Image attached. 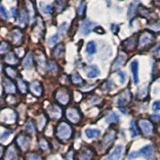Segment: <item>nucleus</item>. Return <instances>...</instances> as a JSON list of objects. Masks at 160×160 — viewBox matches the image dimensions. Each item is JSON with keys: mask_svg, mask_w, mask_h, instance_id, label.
Listing matches in <instances>:
<instances>
[{"mask_svg": "<svg viewBox=\"0 0 160 160\" xmlns=\"http://www.w3.org/2000/svg\"><path fill=\"white\" fill-rule=\"evenodd\" d=\"M138 152H139V155H143L144 157L149 158L150 155H152L153 153V147H152V145H147V146H144L143 148L140 149V151Z\"/></svg>", "mask_w": 160, "mask_h": 160, "instance_id": "f3484780", "label": "nucleus"}, {"mask_svg": "<svg viewBox=\"0 0 160 160\" xmlns=\"http://www.w3.org/2000/svg\"><path fill=\"white\" fill-rule=\"evenodd\" d=\"M6 62L9 64H17V58L15 57L13 53H9L8 56L6 57Z\"/></svg>", "mask_w": 160, "mask_h": 160, "instance_id": "c9c22d12", "label": "nucleus"}, {"mask_svg": "<svg viewBox=\"0 0 160 160\" xmlns=\"http://www.w3.org/2000/svg\"><path fill=\"white\" fill-rule=\"evenodd\" d=\"M66 116L72 123H78L81 118L80 113L76 108H69L66 111Z\"/></svg>", "mask_w": 160, "mask_h": 160, "instance_id": "423d86ee", "label": "nucleus"}, {"mask_svg": "<svg viewBox=\"0 0 160 160\" xmlns=\"http://www.w3.org/2000/svg\"><path fill=\"white\" fill-rule=\"evenodd\" d=\"M64 160H73V151H69L66 156H65Z\"/></svg>", "mask_w": 160, "mask_h": 160, "instance_id": "864d4df0", "label": "nucleus"}, {"mask_svg": "<svg viewBox=\"0 0 160 160\" xmlns=\"http://www.w3.org/2000/svg\"><path fill=\"white\" fill-rule=\"evenodd\" d=\"M118 75H119V77H120V83L123 84L125 82V80H126V75H125V73L123 71H119Z\"/></svg>", "mask_w": 160, "mask_h": 160, "instance_id": "3c124183", "label": "nucleus"}, {"mask_svg": "<svg viewBox=\"0 0 160 160\" xmlns=\"http://www.w3.org/2000/svg\"><path fill=\"white\" fill-rule=\"evenodd\" d=\"M85 8H86V3H85V0H82L80 2L78 9H77V14L79 17H83L84 14H85Z\"/></svg>", "mask_w": 160, "mask_h": 160, "instance_id": "c756f323", "label": "nucleus"}, {"mask_svg": "<svg viewBox=\"0 0 160 160\" xmlns=\"http://www.w3.org/2000/svg\"><path fill=\"white\" fill-rule=\"evenodd\" d=\"M11 133H12L11 130H5V131H4V132L2 133V135H1V138H0V139H1V141H4V140L6 139Z\"/></svg>", "mask_w": 160, "mask_h": 160, "instance_id": "8fccbe9b", "label": "nucleus"}, {"mask_svg": "<svg viewBox=\"0 0 160 160\" xmlns=\"http://www.w3.org/2000/svg\"><path fill=\"white\" fill-rule=\"evenodd\" d=\"M92 157V154L90 151H83L80 155V159L81 160H90Z\"/></svg>", "mask_w": 160, "mask_h": 160, "instance_id": "58836bf2", "label": "nucleus"}, {"mask_svg": "<svg viewBox=\"0 0 160 160\" xmlns=\"http://www.w3.org/2000/svg\"><path fill=\"white\" fill-rule=\"evenodd\" d=\"M111 28H113V29H111V30H113V32L114 33H117V30H118V26H117V25H112V26H111Z\"/></svg>", "mask_w": 160, "mask_h": 160, "instance_id": "13d9d810", "label": "nucleus"}, {"mask_svg": "<svg viewBox=\"0 0 160 160\" xmlns=\"http://www.w3.org/2000/svg\"><path fill=\"white\" fill-rule=\"evenodd\" d=\"M32 64H33V55L32 53H28L26 55V57L24 58L22 65L24 68H30L32 66Z\"/></svg>", "mask_w": 160, "mask_h": 160, "instance_id": "aec40b11", "label": "nucleus"}, {"mask_svg": "<svg viewBox=\"0 0 160 160\" xmlns=\"http://www.w3.org/2000/svg\"><path fill=\"white\" fill-rule=\"evenodd\" d=\"M147 95V86H145V87H142L141 89L139 90V92H138V97L139 98H144L145 96Z\"/></svg>", "mask_w": 160, "mask_h": 160, "instance_id": "c03bdc74", "label": "nucleus"}, {"mask_svg": "<svg viewBox=\"0 0 160 160\" xmlns=\"http://www.w3.org/2000/svg\"><path fill=\"white\" fill-rule=\"evenodd\" d=\"M115 139V132L114 131H109L106 133V135L103 138V144L105 145H110Z\"/></svg>", "mask_w": 160, "mask_h": 160, "instance_id": "6ab92c4d", "label": "nucleus"}, {"mask_svg": "<svg viewBox=\"0 0 160 160\" xmlns=\"http://www.w3.org/2000/svg\"><path fill=\"white\" fill-rule=\"evenodd\" d=\"M151 119L154 120V121H159V120H160V116H159V115H152Z\"/></svg>", "mask_w": 160, "mask_h": 160, "instance_id": "6e6d98bb", "label": "nucleus"}, {"mask_svg": "<svg viewBox=\"0 0 160 160\" xmlns=\"http://www.w3.org/2000/svg\"><path fill=\"white\" fill-rule=\"evenodd\" d=\"M102 28L101 27H97V28H95L94 29V31L95 32H97V33H104L105 31H104V30H101Z\"/></svg>", "mask_w": 160, "mask_h": 160, "instance_id": "4d7b16f0", "label": "nucleus"}, {"mask_svg": "<svg viewBox=\"0 0 160 160\" xmlns=\"http://www.w3.org/2000/svg\"><path fill=\"white\" fill-rule=\"evenodd\" d=\"M154 40V35L149 31H143L139 36V46L144 47Z\"/></svg>", "mask_w": 160, "mask_h": 160, "instance_id": "f03ea898", "label": "nucleus"}, {"mask_svg": "<svg viewBox=\"0 0 160 160\" xmlns=\"http://www.w3.org/2000/svg\"><path fill=\"white\" fill-rule=\"evenodd\" d=\"M39 147L42 150H46L48 148V143L45 139H40L39 140Z\"/></svg>", "mask_w": 160, "mask_h": 160, "instance_id": "a18cd8bd", "label": "nucleus"}, {"mask_svg": "<svg viewBox=\"0 0 160 160\" xmlns=\"http://www.w3.org/2000/svg\"><path fill=\"white\" fill-rule=\"evenodd\" d=\"M122 151H123L122 145H117L113 150V152L110 153L108 156H106L105 160H120V158L122 156Z\"/></svg>", "mask_w": 160, "mask_h": 160, "instance_id": "6e6552de", "label": "nucleus"}, {"mask_svg": "<svg viewBox=\"0 0 160 160\" xmlns=\"http://www.w3.org/2000/svg\"><path fill=\"white\" fill-rule=\"evenodd\" d=\"M126 54L124 53H119L117 55L116 59L114 60V62L112 63L111 65V70L112 71H116V70H118L120 67H122L123 65L125 64V61H126Z\"/></svg>", "mask_w": 160, "mask_h": 160, "instance_id": "7ed1b4c3", "label": "nucleus"}, {"mask_svg": "<svg viewBox=\"0 0 160 160\" xmlns=\"http://www.w3.org/2000/svg\"><path fill=\"white\" fill-rule=\"evenodd\" d=\"M56 99L57 101L60 103V104H63V105H66L69 101V95L67 93V91H65L64 89H60L57 91L56 93Z\"/></svg>", "mask_w": 160, "mask_h": 160, "instance_id": "9d476101", "label": "nucleus"}, {"mask_svg": "<svg viewBox=\"0 0 160 160\" xmlns=\"http://www.w3.org/2000/svg\"><path fill=\"white\" fill-rule=\"evenodd\" d=\"M136 45H137V38L135 36L129 37L128 39L124 40L122 42V47L126 51H133V50L136 49Z\"/></svg>", "mask_w": 160, "mask_h": 160, "instance_id": "20e7f679", "label": "nucleus"}, {"mask_svg": "<svg viewBox=\"0 0 160 160\" xmlns=\"http://www.w3.org/2000/svg\"><path fill=\"white\" fill-rule=\"evenodd\" d=\"M118 120H119V117L115 112H110L106 117L107 123H115V122H118Z\"/></svg>", "mask_w": 160, "mask_h": 160, "instance_id": "c85d7f7f", "label": "nucleus"}, {"mask_svg": "<svg viewBox=\"0 0 160 160\" xmlns=\"http://www.w3.org/2000/svg\"><path fill=\"white\" fill-rule=\"evenodd\" d=\"M3 88L4 91L7 94H14L16 92V86H15V84L8 78L3 79Z\"/></svg>", "mask_w": 160, "mask_h": 160, "instance_id": "1a4fd4ad", "label": "nucleus"}, {"mask_svg": "<svg viewBox=\"0 0 160 160\" xmlns=\"http://www.w3.org/2000/svg\"><path fill=\"white\" fill-rule=\"evenodd\" d=\"M131 71L133 74V80H134V83L137 84L139 82V76H138V61L137 60H134V61L131 62Z\"/></svg>", "mask_w": 160, "mask_h": 160, "instance_id": "2eb2a0df", "label": "nucleus"}, {"mask_svg": "<svg viewBox=\"0 0 160 160\" xmlns=\"http://www.w3.org/2000/svg\"><path fill=\"white\" fill-rule=\"evenodd\" d=\"M27 160H41V157L38 156V155L35 153H28Z\"/></svg>", "mask_w": 160, "mask_h": 160, "instance_id": "49530a36", "label": "nucleus"}, {"mask_svg": "<svg viewBox=\"0 0 160 160\" xmlns=\"http://www.w3.org/2000/svg\"><path fill=\"white\" fill-rule=\"evenodd\" d=\"M16 142L19 145V147L23 149V150H26L29 147V143H30V138L25 136L23 134H20L19 136L16 139Z\"/></svg>", "mask_w": 160, "mask_h": 160, "instance_id": "9b49d317", "label": "nucleus"}, {"mask_svg": "<svg viewBox=\"0 0 160 160\" xmlns=\"http://www.w3.org/2000/svg\"><path fill=\"white\" fill-rule=\"evenodd\" d=\"M66 31H67V23L66 22H63L61 25H60L59 30H58V33H59V35H63Z\"/></svg>", "mask_w": 160, "mask_h": 160, "instance_id": "79ce46f5", "label": "nucleus"}, {"mask_svg": "<svg viewBox=\"0 0 160 160\" xmlns=\"http://www.w3.org/2000/svg\"><path fill=\"white\" fill-rule=\"evenodd\" d=\"M16 156V152H15V150H14V147L11 146L8 150H7V153H6V158L8 160H13L14 157Z\"/></svg>", "mask_w": 160, "mask_h": 160, "instance_id": "f704fd0d", "label": "nucleus"}, {"mask_svg": "<svg viewBox=\"0 0 160 160\" xmlns=\"http://www.w3.org/2000/svg\"><path fill=\"white\" fill-rule=\"evenodd\" d=\"M149 27L154 31H160V21H153L152 23H149Z\"/></svg>", "mask_w": 160, "mask_h": 160, "instance_id": "ea45409f", "label": "nucleus"}, {"mask_svg": "<svg viewBox=\"0 0 160 160\" xmlns=\"http://www.w3.org/2000/svg\"><path fill=\"white\" fill-rule=\"evenodd\" d=\"M19 21L22 25H26L27 21H28V13L27 10H22L21 13H20V17H19Z\"/></svg>", "mask_w": 160, "mask_h": 160, "instance_id": "7c9ffc66", "label": "nucleus"}, {"mask_svg": "<svg viewBox=\"0 0 160 160\" xmlns=\"http://www.w3.org/2000/svg\"><path fill=\"white\" fill-rule=\"evenodd\" d=\"M0 12H1V15H2V17L5 18V19H7L9 17V15H8V12L6 11V9H5L4 7V5L2 4L1 6H0Z\"/></svg>", "mask_w": 160, "mask_h": 160, "instance_id": "de8ad7c7", "label": "nucleus"}, {"mask_svg": "<svg viewBox=\"0 0 160 160\" xmlns=\"http://www.w3.org/2000/svg\"><path fill=\"white\" fill-rule=\"evenodd\" d=\"M152 3H153L154 6L160 8V0H152Z\"/></svg>", "mask_w": 160, "mask_h": 160, "instance_id": "5fc2aeb1", "label": "nucleus"}, {"mask_svg": "<svg viewBox=\"0 0 160 160\" xmlns=\"http://www.w3.org/2000/svg\"><path fill=\"white\" fill-rule=\"evenodd\" d=\"M43 12L46 13V14H50L52 12V6L51 5H45V7L43 8Z\"/></svg>", "mask_w": 160, "mask_h": 160, "instance_id": "603ef678", "label": "nucleus"}, {"mask_svg": "<svg viewBox=\"0 0 160 160\" xmlns=\"http://www.w3.org/2000/svg\"><path fill=\"white\" fill-rule=\"evenodd\" d=\"M131 128H130V131H131V135H132V137H135V136H138V134H139V132H138V130H137V128H136V126H135V122L133 121H131Z\"/></svg>", "mask_w": 160, "mask_h": 160, "instance_id": "4c0bfd02", "label": "nucleus"}, {"mask_svg": "<svg viewBox=\"0 0 160 160\" xmlns=\"http://www.w3.org/2000/svg\"><path fill=\"white\" fill-rule=\"evenodd\" d=\"M138 13L141 15V16L145 17V18H149L152 16V11L150 9L146 8V7H143L142 5H139L138 6Z\"/></svg>", "mask_w": 160, "mask_h": 160, "instance_id": "a211bd4d", "label": "nucleus"}, {"mask_svg": "<svg viewBox=\"0 0 160 160\" xmlns=\"http://www.w3.org/2000/svg\"><path fill=\"white\" fill-rule=\"evenodd\" d=\"M100 134V131L98 129H91V128H87L85 130V135L87 136V138L92 139L95 137H98Z\"/></svg>", "mask_w": 160, "mask_h": 160, "instance_id": "412c9836", "label": "nucleus"}, {"mask_svg": "<svg viewBox=\"0 0 160 160\" xmlns=\"http://www.w3.org/2000/svg\"><path fill=\"white\" fill-rule=\"evenodd\" d=\"M71 133H72V129L69 126L67 123L62 122L58 125L57 127V137L60 140H68L70 137H71Z\"/></svg>", "mask_w": 160, "mask_h": 160, "instance_id": "f257e3e1", "label": "nucleus"}, {"mask_svg": "<svg viewBox=\"0 0 160 160\" xmlns=\"http://www.w3.org/2000/svg\"><path fill=\"white\" fill-rule=\"evenodd\" d=\"M152 109L154 111H160V100H156L152 104Z\"/></svg>", "mask_w": 160, "mask_h": 160, "instance_id": "09e8293b", "label": "nucleus"}, {"mask_svg": "<svg viewBox=\"0 0 160 160\" xmlns=\"http://www.w3.org/2000/svg\"><path fill=\"white\" fill-rule=\"evenodd\" d=\"M12 11H13V16H14V18H16L17 17V11H16V9L12 8Z\"/></svg>", "mask_w": 160, "mask_h": 160, "instance_id": "bf43d9fd", "label": "nucleus"}, {"mask_svg": "<svg viewBox=\"0 0 160 160\" xmlns=\"http://www.w3.org/2000/svg\"><path fill=\"white\" fill-rule=\"evenodd\" d=\"M30 89H31V92L35 95V96H41L42 94V86L40 82L38 81H33L30 85Z\"/></svg>", "mask_w": 160, "mask_h": 160, "instance_id": "ddd939ff", "label": "nucleus"}, {"mask_svg": "<svg viewBox=\"0 0 160 160\" xmlns=\"http://www.w3.org/2000/svg\"><path fill=\"white\" fill-rule=\"evenodd\" d=\"M10 36H11V39H12V41L14 43H18L20 40H21L22 34H21V32H20V30L15 29V30H13V31L11 32Z\"/></svg>", "mask_w": 160, "mask_h": 160, "instance_id": "4be33fe9", "label": "nucleus"}, {"mask_svg": "<svg viewBox=\"0 0 160 160\" xmlns=\"http://www.w3.org/2000/svg\"><path fill=\"white\" fill-rule=\"evenodd\" d=\"M64 50H65V47H64V45L63 44H58V45H56V47H55L54 49H53V51H52V53H53V56L55 57V58H60V57H62V55H63V53H64Z\"/></svg>", "mask_w": 160, "mask_h": 160, "instance_id": "dca6fc26", "label": "nucleus"}, {"mask_svg": "<svg viewBox=\"0 0 160 160\" xmlns=\"http://www.w3.org/2000/svg\"><path fill=\"white\" fill-rule=\"evenodd\" d=\"M25 129H26L28 132L32 133V134H34V133H35V128H34V125H33V123H32L31 121H28L26 124H25Z\"/></svg>", "mask_w": 160, "mask_h": 160, "instance_id": "a19ab883", "label": "nucleus"}, {"mask_svg": "<svg viewBox=\"0 0 160 160\" xmlns=\"http://www.w3.org/2000/svg\"><path fill=\"white\" fill-rule=\"evenodd\" d=\"M70 79H71V81L73 84L75 85H79V84H82L84 81H83V79L81 78V76L77 73V72H74L71 74V77H70Z\"/></svg>", "mask_w": 160, "mask_h": 160, "instance_id": "393cba45", "label": "nucleus"}, {"mask_svg": "<svg viewBox=\"0 0 160 160\" xmlns=\"http://www.w3.org/2000/svg\"><path fill=\"white\" fill-rule=\"evenodd\" d=\"M86 51L88 54L90 55H93L95 52H96V43L94 41H90L87 43L86 45Z\"/></svg>", "mask_w": 160, "mask_h": 160, "instance_id": "cd10ccee", "label": "nucleus"}, {"mask_svg": "<svg viewBox=\"0 0 160 160\" xmlns=\"http://www.w3.org/2000/svg\"><path fill=\"white\" fill-rule=\"evenodd\" d=\"M138 3V0H134L133 2H131V4L129 5L128 8V18H132L135 13H136V4Z\"/></svg>", "mask_w": 160, "mask_h": 160, "instance_id": "b1692460", "label": "nucleus"}, {"mask_svg": "<svg viewBox=\"0 0 160 160\" xmlns=\"http://www.w3.org/2000/svg\"><path fill=\"white\" fill-rule=\"evenodd\" d=\"M66 5H67L66 0H56V6H55L56 12L61 13L63 10L66 8Z\"/></svg>", "mask_w": 160, "mask_h": 160, "instance_id": "5701e85b", "label": "nucleus"}, {"mask_svg": "<svg viewBox=\"0 0 160 160\" xmlns=\"http://www.w3.org/2000/svg\"><path fill=\"white\" fill-rule=\"evenodd\" d=\"M48 114L51 118L58 119V118H60V116H61V110H60L59 107L53 105V106H50L48 108Z\"/></svg>", "mask_w": 160, "mask_h": 160, "instance_id": "4468645a", "label": "nucleus"}, {"mask_svg": "<svg viewBox=\"0 0 160 160\" xmlns=\"http://www.w3.org/2000/svg\"><path fill=\"white\" fill-rule=\"evenodd\" d=\"M94 26H96V24H95V23L89 21V20H85V21L81 25V32L84 35H88L90 32L92 31V28Z\"/></svg>", "mask_w": 160, "mask_h": 160, "instance_id": "f8f14e48", "label": "nucleus"}, {"mask_svg": "<svg viewBox=\"0 0 160 160\" xmlns=\"http://www.w3.org/2000/svg\"><path fill=\"white\" fill-rule=\"evenodd\" d=\"M139 126H140V128H141L143 134L147 135V136H148V135H150V134H152V132H153V125H152L151 122L148 121V120H145V119L140 120V121H139Z\"/></svg>", "mask_w": 160, "mask_h": 160, "instance_id": "39448f33", "label": "nucleus"}, {"mask_svg": "<svg viewBox=\"0 0 160 160\" xmlns=\"http://www.w3.org/2000/svg\"><path fill=\"white\" fill-rule=\"evenodd\" d=\"M37 64H38V69H39V71H43V70L45 69V64H46V62H45V59H44V56L43 55L40 53V55H38L37 58Z\"/></svg>", "mask_w": 160, "mask_h": 160, "instance_id": "a878e982", "label": "nucleus"}, {"mask_svg": "<svg viewBox=\"0 0 160 160\" xmlns=\"http://www.w3.org/2000/svg\"><path fill=\"white\" fill-rule=\"evenodd\" d=\"M9 49V46L6 42H2V44L0 45V53L1 54H5Z\"/></svg>", "mask_w": 160, "mask_h": 160, "instance_id": "37998d69", "label": "nucleus"}, {"mask_svg": "<svg viewBox=\"0 0 160 160\" xmlns=\"http://www.w3.org/2000/svg\"><path fill=\"white\" fill-rule=\"evenodd\" d=\"M18 88L22 93H26L27 92V85L24 82V80L22 79H18Z\"/></svg>", "mask_w": 160, "mask_h": 160, "instance_id": "72a5a7b5", "label": "nucleus"}, {"mask_svg": "<svg viewBox=\"0 0 160 160\" xmlns=\"http://www.w3.org/2000/svg\"><path fill=\"white\" fill-rule=\"evenodd\" d=\"M99 75V69L96 66H91L87 71V76L89 78H94Z\"/></svg>", "mask_w": 160, "mask_h": 160, "instance_id": "bb28decb", "label": "nucleus"}, {"mask_svg": "<svg viewBox=\"0 0 160 160\" xmlns=\"http://www.w3.org/2000/svg\"><path fill=\"white\" fill-rule=\"evenodd\" d=\"M57 64L55 63L54 61H48L47 63V70H48V72L50 73H55L57 71Z\"/></svg>", "mask_w": 160, "mask_h": 160, "instance_id": "473e14b6", "label": "nucleus"}, {"mask_svg": "<svg viewBox=\"0 0 160 160\" xmlns=\"http://www.w3.org/2000/svg\"><path fill=\"white\" fill-rule=\"evenodd\" d=\"M130 99H131V94H130L129 90H125V91H123L118 97V100H117L118 106L119 107L125 106V105L127 104V102L130 101Z\"/></svg>", "mask_w": 160, "mask_h": 160, "instance_id": "0eeeda50", "label": "nucleus"}, {"mask_svg": "<svg viewBox=\"0 0 160 160\" xmlns=\"http://www.w3.org/2000/svg\"><path fill=\"white\" fill-rule=\"evenodd\" d=\"M58 39H59V33H56V34H54L53 36H51L49 39H48V44L49 45H55L56 44V42L58 41Z\"/></svg>", "mask_w": 160, "mask_h": 160, "instance_id": "e433bc0d", "label": "nucleus"}, {"mask_svg": "<svg viewBox=\"0 0 160 160\" xmlns=\"http://www.w3.org/2000/svg\"><path fill=\"white\" fill-rule=\"evenodd\" d=\"M5 72H6V74L8 75V77L10 78H15L16 77V75H17V71H16V69H14L13 67H5Z\"/></svg>", "mask_w": 160, "mask_h": 160, "instance_id": "2f4dec72", "label": "nucleus"}]
</instances>
